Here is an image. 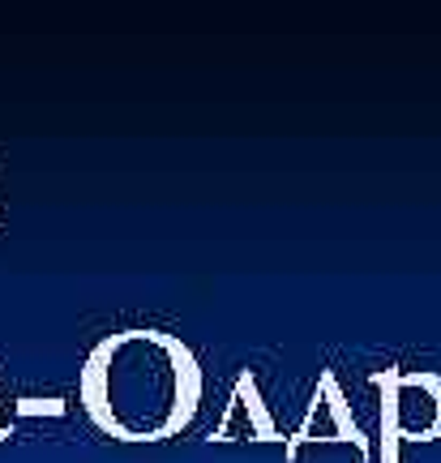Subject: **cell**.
<instances>
[{"instance_id":"obj_1","label":"cell","mask_w":441,"mask_h":463,"mask_svg":"<svg viewBox=\"0 0 441 463\" xmlns=\"http://www.w3.org/2000/svg\"><path fill=\"white\" fill-rule=\"evenodd\" d=\"M86 416L120 442H164L202 399L193 352L164 331H125L90 352L78 386Z\"/></svg>"},{"instance_id":"obj_2","label":"cell","mask_w":441,"mask_h":463,"mask_svg":"<svg viewBox=\"0 0 441 463\" xmlns=\"http://www.w3.org/2000/svg\"><path fill=\"white\" fill-rule=\"evenodd\" d=\"M322 416H330V442H352L356 450L369 455V438H364L360 420L352 416V408H347V399H343V391H339L334 373H322V382H317V391H313V399H309V412L300 420V430L287 438V459H296L300 447L313 442V433H322Z\"/></svg>"},{"instance_id":"obj_3","label":"cell","mask_w":441,"mask_h":463,"mask_svg":"<svg viewBox=\"0 0 441 463\" xmlns=\"http://www.w3.org/2000/svg\"><path fill=\"white\" fill-rule=\"evenodd\" d=\"M236 416L249 420V438L278 442V430H275V420H270V412H266L262 395H258V378L253 373H240L236 391H231V403H228V412H223V420H236Z\"/></svg>"},{"instance_id":"obj_4","label":"cell","mask_w":441,"mask_h":463,"mask_svg":"<svg viewBox=\"0 0 441 463\" xmlns=\"http://www.w3.org/2000/svg\"><path fill=\"white\" fill-rule=\"evenodd\" d=\"M373 386L381 391V463H399V373H373Z\"/></svg>"},{"instance_id":"obj_5","label":"cell","mask_w":441,"mask_h":463,"mask_svg":"<svg viewBox=\"0 0 441 463\" xmlns=\"http://www.w3.org/2000/svg\"><path fill=\"white\" fill-rule=\"evenodd\" d=\"M17 416H65V399H17Z\"/></svg>"}]
</instances>
